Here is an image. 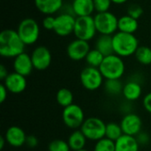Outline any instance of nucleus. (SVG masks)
Listing matches in <instances>:
<instances>
[{
  "instance_id": "27",
  "label": "nucleus",
  "mask_w": 151,
  "mask_h": 151,
  "mask_svg": "<svg viewBox=\"0 0 151 151\" xmlns=\"http://www.w3.org/2000/svg\"><path fill=\"white\" fill-rule=\"evenodd\" d=\"M104 58L105 57L99 50H97L95 48V49H92V50H89V52L88 53L85 60H86V62H87L88 66L99 68L100 65H102Z\"/></svg>"
},
{
  "instance_id": "12",
  "label": "nucleus",
  "mask_w": 151,
  "mask_h": 151,
  "mask_svg": "<svg viewBox=\"0 0 151 151\" xmlns=\"http://www.w3.org/2000/svg\"><path fill=\"white\" fill-rule=\"evenodd\" d=\"M34 68L38 71L46 70L51 64L52 56L50 50L45 46L36 47L31 53Z\"/></svg>"
},
{
  "instance_id": "20",
  "label": "nucleus",
  "mask_w": 151,
  "mask_h": 151,
  "mask_svg": "<svg viewBox=\"0 0 151 151\" xmlns=\"http://www.w3.org/2000/svg\"><path fill=\"white\" fill-rule=\"evenodd\" d=\"M140 145L135 137L123 134L115 142V151H139Z\"/></svg>"
},
{
  "instance_id": "10",
  "label": "nucleus",
  "mask_w": 151,
  "mask_h": 151,
  "mask_svg": "<svg viewBox=\"0 0 151 151\" xmlns=\"http://www.w3.org/2000/svg\"><path fill=\"white\" fill-rule=\"evenodd\" d=\"M75 19L76 17H74V15L70 12H64L58 14L56 17L55 27L53 31L58 36L62 37H65L70 35L71 34H73Z\"/></svg>"
},
{
  "instance_id": "18",
  "label": "nucleus",
  "mask_w": 151,
  "mask_h": 151,
  "mask_svg": "<svg viewBox=\"0 0 151 151\" xmlns=\"http://www.w3.org/2000/svg\"><path fill=\"white\" fill-rule=\"evenodd\" d=\"M37 10L44 15H53L59 12L63 6V0H35Z\"/></svg>"
},
{
  "instance_id": "30",
  "label": "nucleus",
  "mask_w": 151,
  "mask_h": 151,
  "mask_svg": "<svg viewBox=\"0 0 151 151\" xmlns=\"http://www.w3.org/2000/svg\"><path fill=\"white\" fill-rule=\"evenodd\" d=\"M49 151H71L67 142L63 140H54L48 146Z\"/></svg>"
},
{
  "instance_id": "31",
  "label": "nucleus",
  "mask_w": 151,
  "mask_h": 151,
  "mask_svg": "<svg viewBox=\"0 0 151 151\" xmlns=\"http://www.w3.org/2000/svg\"><path fill=\"white\" fill-rule=\"evenodd\" d=\"M95 5V11L97 12H109L112 4L111 0H93Z\"/></svg>"
},
{
  "instance_id": "40",
  "label": "nucleus",
  "mask_w": 151,
  "mask_h": 151,
  "mask_svg": "<svg viewBox=\"0 0 151 151\" xmlns=\"http://www.w3.org/2000/svg\"><path fill=\"white\" fill-rule=\"evenodd\" d=\"M127 1L128 0H111V2L116 4H123L127 3Z\"/></svg>"
},
{
  "instance_id": "17",
  "label": "nucleus",
  "mask_w": 151,
  "mask_h": 151,
  "mask_svg": "<svg viewBox=\"0 0 151 151\" xmlns=\"http://www.w3.org/2000/svg\"><path fill=\"white\" fill-rule=\"evenodd\" d=\"M71 8L75 17L92 16V13L95 12L93 0H73Z\"/></svg>"
},
{
  "instance_id": "3",
  "label": "nucleus",
  "mask_w": 151,
  "mask_h": 151,
  "mask_svg": "<svg viewBox=\"0 0 151 151\" xmlns=\"http://www.w3.org/2000/svg\"><path fill=\"white\" fill-rule=\"evenodd\" d=\"M99 70L105 80L120 79L124 75L126 70L123 58L116 54L105 57Z\"/></svg>"
},
{
  "instance_id": "21",
  "label": "nucleus",
  "mask_w": 151,
  "mask_h": 151,
  "mask_svg": "<svg viewBox=\"0 0 151 151\" xmlns=\"http://www.w3.org/2000/svg\"><path fill=\"white\" fill-rule=\"evenodd\" d=\"M95 48L97 50H99L104 57L114 54L112 35H100L96 41Z\"/></svg>"
},
{
  "instance_id": "2",
  "label": "nucleus",
  "mask_w": 151,
  "mask_h": 151,
  "mask_svg": "<svg viewBox=\"0 0 151 151\" xmlns=\"http://www.w3.org/2000/svg\"><path fill=\"white\" fill-rule=\"evenodd\" d=\"M114 54L127 58L134 55L139 45V41L134 34L117 32L112 35Z\"/></svg>"
},
{
  "instance_id": "34",
  "label": "nucleus",
  "mask_w": 151,
  "mask_h": 151,
  "mask_svg": "<svg viewBox=\"0 0 151 151\" xmlns=\"http://www.w3.org/2000/svg\"><path fill=\"white\" fill-rule=\"evenodd\" d=\"M135 138L140 146H147L150 142V136L146 132L142 131L138 135L135 136Z\"/></svg>"
},
{
  "instance_id": "14",
  "label": "nucleus",
  "mask_w": 151,
  "mask_h": 151,
  "mask_svg": "<svg viewBox=\"0 0 151 151\" xmlns=\"http://www.w3.org/2000/svg\"><path fill=\"white\" fill-rule=\"evenodd\" d=\"M3 84L6 87L7 90L10 93L20 94L26 89L27 82L25 76L16 72H13L8 74V76L4 81Z\"/></svg>"
},
{
  "instance_id": "6",
  "label": "nucleus",
  "mask_w": 151,
  "mask_h": 151,
  "mask_svg": "<svg viewBox=\"0 0 151 151\" xmlns=\"http://www.w3.org/2000/svg\"><path fill=\"white\" fill-rule=\"evenodd\" d=\"M96 33L97 30L95 25L94 17H76L73 30V35H75L76 39L89 42L96 36Z\"/></svg>"
},
{
  "instance_id": "8",
  "label": "nucleus",
  "mask_w": 151,
  "mask_h": 151,
  "mask_svg": "<svg viewBox=\"0 0 151 151\" xmlns=\"http://www.w3.org/2000/svg\"><path fill=\"white\" fill-rule=\"evenodd\" d=\"M82 87L89 91H95L104 85V76L99 68L87 66L82 69L80 75Z\"/></svg>"
},
{
  "instance_id": "38",
  "label": "nucleus",
  "mask_w": 151,
  "mask_h": 151,
  "mask_svg": "<svg viewBox=\"0 0 151 151\" xmlns=\"http://www.w3.org/2000/svg\"><path fill=\"white\" fill-rule=\"evenodd\" d=\"M8 74H9V73H8L6 67L4 65H0V80L4 81L5 80V78L8 76Z\"/></svg>"
},
{
  "instance_id": "26",
  "label": "nucleus",
  "mask_w": 151,
  "mask_h": 151,
  "mask_svg": "<svg viewBox=\"0 0 151 151\" xmlns=\"http://www.w3.org/2000/svg\"><path fill=\"white\" fill-rule=\"evenodd\" d=\"M123 131L120 127V124L116 122H110L106 124V131H105V137L116 142L123 135Z\"/></svg>"
},
{
  "instance_id": "19",
  "label": "nucleus",
  "mask_w": 151,
  "mask_h": 151,
  "mask_svg": "<svg viewBox=\"0 0 151 151\" xmlns=\"http://www.w3.org/2000/svg\"><path fill=\"white\" fill-rule=\"evenodd\" d=\"M142 94V85L136 81H130L124 85L122 95L127 101L134 102L138 100Z\"/></svg>"
},
{
  "instance_id": "5",
  "label": "nucleus",
  "mask_w": 151,
  "mask_h": 151,
  "mask_svg": "<svg viewBox=\"0 0 151 151\" xmlns=\"http://www.w3.org/2000/svg\"><path fill=\"white\" fill-rule=\"evenodd\" d=\"M81 131L88 140L97 142L105 137L106 124L99 118L90 117L85 119Z\"/></svg>"
},
{
  "instance_id": "24",
  "label": "nucleus",
  "mask_w": 151,
  "mask_h": 151,
  "mask_svg": "<svg viewBox=\"0 0 151 151\" xmlns=\"http://www.w3.org/2000/svg\"><path fill=\"white\" fill-rule=\"evenodd\" d=\"M104 88L108 95L112 96H117L122 94L124 85L120 81V79L105 80V81L104 82Z\"/></svg>"
},
{
  "instance_id": "35",
  "label": "nucleus",
  "mask_w": 151,
  "mask_h": 151,
  "mask_svg": "<svg viewBox=\"0 0 151 151\" xmlns=\"http://www.w3.org/2000/svg\"><path fill=\"white\" fill-rule=\"evenodd\" d=\"M142 104L144 109L151 114V92L148 93L142 100Z\"/></svg>"
},
{
  "instance_id": "11",
  "label": "nucleus",
  "mask_w": 151,
  "mask_h": 151,
  "mask_svg": "<svg viewBox=\"0 0 151 151\" xmlns=\"http://www.w3.org/2000/svg\"><path fill=\"white\" fill-rule=\"evenodd\" d=\"M123 134L135 137L142 132V120L135 113H127L120 121Z\"/></svg>"
},
{
  "instance_id": "25",
  "label": "nucleus",
  "mask_w": 151,
  "mask_h": 151,
  "mask_svg": "<svg viewBox=\"0 0 151 151\" xmlns=\"http://www.w3.org/2000/svg\"><path fill=\"white\" fill-rule=\"evenodd\" d=\"M56 99L60 106L65 108L73 104V94L70 89L66 88H62L57 92Z\"/></svg>"
},
{
  "instance_id": "22",
  "label": "nucleus",
  "mask_w": 151,
  "mask_h": 151,
  "mask_svg": "<svg viewBox=\"0 0 151 151\" xmlns=\"http://www.w3.org/2000/svg\"><path fill=\"white\" fill-rule=\"evenodd\" d=\"M138 27H139L138 19H136L127 14L119 18L118 28H119V32L134 35V33L137 31Z\"/></svg>"
},
{
  "instance_id": "41",
  "label": "nucleus",
  "mask_w": 151,
  "mask_h": 151,
  "mask_svg": "<svg viewBox=\"0 0 151 151\" xmlns=\"http://www.w3.org/2000/svg\"><path fill=\"white\" fill-rule=\"evenodd\" d=\"M78 151H88V150H85V149H83V150H78Z\"/></svg>"
},
{
  "instance_id": "39",
  "label": "nucleus",
  "mask_w": 151,
  "mask_h": 151,
  "mask_svg": "<svg viewBox=\"0 0 151 151\" xmlns=\"http://www.w3.org/2000/svg\"><path fill=\"white\" fill-rule=\"evenodd\" d=\"M5 143H7V142H6L4 136H1V137H0V150H3V149H4Z\"/></svg>"
},
{
  "instance_id": "15",
  "label": "nucleus",
  "mask_w": 151,
  "mask_h": 151,
  "mask_svg": "<svg viewBox=\"0 0 151 151\" xmlns=\"http://www.w3.org/2000/svg\"><path fill=\"white\" fill-rule=\"evenodd\" d=\"M14 72L27 77L31 74L32 71L35 69L32 62L31 55H28L26 52H23L14 58L12 64Z\"/></svg>"
},
{
  "instance_id": "28",
  "label": "nucleus",
  "mask_w": 151,
  "mask_h": 151,
  "mask_svg": "<svg viewBox=\"0 0 151 151\" xmlns=\"http://www.w3.org/2000/svg\"><path fill=\"white\" fill-rule=\"evenodd\" d=\"M134 56L136 60L143 65L151 64V48L148 46H139Z\"/></svg>"
},
{
  "instance_id": "29",
  "label": "nucleus",
  "mask_w": 151,
  "mask_h": 151,
  "mask_svg": "<svg viewBox=\"0 0 151 151\" xmlns=\"http://www.w3.org/2000/svg\"><path fill=\"white\" fill-rule=\"evenodd\" d=\"M94 151H115V142L104 137L96 142Z\"/></svg>"
},
{
  "instance_id": "37",
  "label": "nucleus",
  "mask_w": 151,
  "mask_h": 151,
  "mask_svg": "<svg viewBox=\"0 0 151 151\" xmlns=\"http://www.w3.org/2000/svg\"><path fill=\"white\" fill-rule=\"evenodd\" d=\"M8 90L6 88V87L4 84L0 85V103H4L8 96Z\"/></svg>"
},
{
  "instance_id": "33",
  "label": "nucleus",
  "mask_w": 151,
  "mask_h": 151,
  "mask_svg": "<svg viewBox=\"0 0 151 151\" xmlns=\"http://www.w3.org/2000/svg\"><path fill=\"white\" fill-rule=\"evenodd\" d=\"M55 21H56V17H54L53 15H46L42 20L43 28L46 30L53 31L55 27Z\"/></svg>"
},
{
  "instance_id": "13",
  "label": "nucleus",
  "mask_w": 151,
  "mask_h": 151,
  "mask_svg": "<svg viewBox=\"0 0 151 151\" xmlns=\"http://www.w3.org/2000/svg\"><path fill=\"white\" fill-rule=\"evenodd\" d=\"M90 50L91 49L88 42L75 39L68 44L66 48V53L70 59L73 61H81L86 58Z\"/></svg>"
},
{
  "instance_id": "4",
  "label": "nucleus",
  "mask_w": 151,
  "mask_h": 151,
  "mask_svg": "<svg viewBox=\"0 0 151 151\" xmlns=\"http://www.w3.org/2000/svg\"><path fill=\"white\" fill-rule=\"evenodd\" d=\"M17 32L26 45H32L35 44L39 38L40 27L35 19L26 18L19 22Z\"/></svg>"
},
{
  "instance_id": "9",
  "label": "nucleus",
  "mask_w": 151,
  "mask_h": 151,
  "mask_svg": "<svg viewBox=\"0 0 151 151\" xmlns=\"http://www.w3.org/2000/svg\"><path fill=\"white\" fill-rule=\"evenodd\" d=\"M62 119L64 124L68 128L73 130L81 128L86 119L82 108L75 104L64 108L62 112Z\"/></svg>"
},
{
  "instance_id": "16",
  "label": "nucleus",
  "mask_w": 151,
  "mask_h": 151,
  "mask_svg": "<svg viewBox=\"0 0 151 151\" xmlns=\"http://www.w3.org/2000/svg\"><path fill=\"white\" fill-rule=\"evenodd\" d=\"M27 134L24 130L18 126L10 127L4 134V138L7 143L14 148H19L26 144Z\"/></svg>"
},
{
  "instance_id": "7",
  "label": "nucleus",
  "mask_w": 151,
  "mask_h": 151,
  "mask_svg": "<svg viewBox=\"0 0 151 151\" xmlns=\"http://www.w3.org/2000/svg\"><path fill=\"white\" fill-rule=\"evenodd\" d=\"M95 25L97 33L100 35H113L117 33L119 19L110 11L105 12H97L94 16Z\"/></svg>"
},
{
  "instance_id": "32",
  "label": "nucleus",
  "mask_w": 151,
  "mask_h": 151,
  "mask_svg": "<svg viewBox=\"0 0 151 151\" xmlns=\"http://www.w3.org/2000/svg\"><path fill=\"white\" fill-rule=\"evenodd\" d=\"M127 14L136 19H139L142 17V15L143 14V9L140 4H134L129 5V7L127 8Z\"/></svg>"
},
{
  "instance_id": "1",
  "label": "nucleus",
  "mask_w": 151,
  "mask_h": 151,
  "mask_svg": "<svg viewBox=\"0 0 151 151\" xmlns=\"http://www.w3.org/2000/svg\"><path fill=\"white\" fill-rule=\"evenodd\" d=\"M25 46L17 30L4 29L0 33V55L2 57L14 58L25 52Z\"/></svg>"
},
{
  "instance_id": "23",
  "label": "nucleus",
  "mask_w": 151,
  "mask_h": 151,
  "mask_svg": "<svg viewBox=\"0 0 151 151\" xmlns=\"http://www.w3.org/2000/svg\"><path fill=\"white\" fill-rule=\"evenodd\" d=\"M87 138L83 133L80 130H74L68 137L67 142L71 150L78 151L85 149L87 143Z\"/></svg>"
},
{
  "instance_id": "36",
  "label": "nucleus",
  "mask_w": 151,
  "mask_h": 151,
  "mask_svg": "<svg viewBox=\"0 0 151 151\" xmlns=\"http://www.w3.org/2000/svg\"><path fill=\"white\" fill-rule=\"evenodd\" d=\"M38 139L35 135H27V141H26V145L29 148H35L38 145Z\"/></svg>"
}]
</instances>
